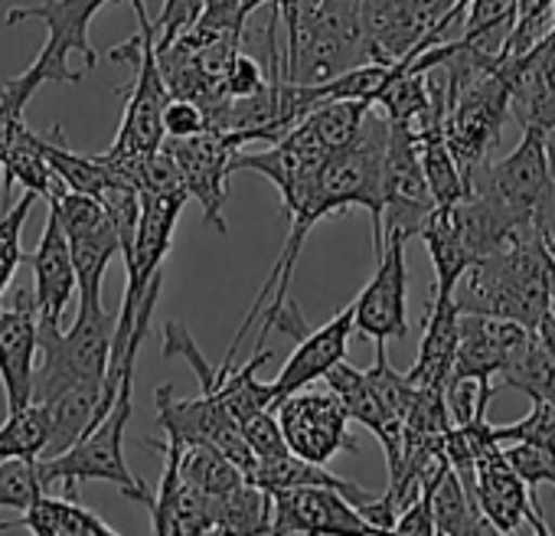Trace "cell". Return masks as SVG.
I'll use <instances>...</instances> for the list:
<instances>
[{
    "label": "cell",
    "mask_w": 555,
    "mask_h": 536,
    "mask_svg": "<svg viewBox=\"0 0 555 536\" xmlns=\"http://www.w3.org/2000/svg\"><path fill=\"white\" fill-rule=\"evenodd\" d=\"M552 272V255L535 229H526L467 268L454 285V305L464 315L509 318L535 331V324L548 315Z\"/></svg>",
    "instance_id": "cell-1"
},
{
    "label": "cell",
    "mask_w": 555,
    "mask_h": 536,
    "mask_svg": "<svg viewBox=\"0 0 555 536\" xmlns=\"http://www.w3.org/2000/svg\"><path fill=\"white\" fill-rule=\"evenodd\" d=\"M115 334V315L102 302H79V315L69 331L40 324V367H34L30 403H47L79 380H102L108 370Z\"/></svg>",
    "instance_id": "cell-2"
},
{
    "label": "cell",
    "mask_w": 555,
    "mask_h": 536,
    "mask_svg": "<svg viewBox=\"0 0 555 536\" xmlns=\"http://www.w3.org/2000/svg\"><path fill=\"white\" fill-rule=\"evenodd\" d=\"M108 4H121V0H37V4H21L4 14L8 27L40 21L47 27V43L40 56L24 69L40 89L43 86H79L82 73L69 66V56H82L86 69H95L99 53L89 43V27L95 14Z\"/></svg>",
    "instance_id": "cell-3"
},
{
    "label": "cell",
    "mask_w": 555,
    "mask_h": 536,
    "mask_svg": "<svg viewBox=\"0 0 555 536\" xmlns=\"http://www.w3.org/2000/svg\"><path fill=\"white\" fill-rule=\"evenodd\" d=\"M548 174V151L542 128H522V141L503 161H487L467 177V193L493 203L509 219H529L535 203L552 187Z\"/></svg>",
    "instance_id": "cell-4"
},
{
    "label": "cell",
    "mask_w": 555,
    "mask_h": 536,
    "mask_svg": "<svg viewBox=\"0 0 555 536\" xmlns=\"http://www.w3.org/2000/svg\"><path fill=\"white\" fill-rule=\"evenodd\" d=\"M50 209L56 213V219L69 239V252H73V265H76V289L82 292L79 302H102L108 261L121 252L115 222L108 219L102 200L92 193L66 190L63 196H56L50 203Z\"/></svg>",
    "instance_id": "cell-5"
},
{
    "label": "cell",
    "mask_w": 555,
    "mask_h": 536,
    "mask_svg": "<svg viewBox=\"0 0 555 536\" xmlns=\"http://www.w3.org/2000/svg\"><path fill=\"white\" fill-rule=\"evenodd\" d=\"M435 196L428 190L422 161H418V141L415 128L405 122H389V141L383 157V235H418L425 219L435 209Z\"/></svg>",
    "instance_id": "cell-6"
},
{
    "label": "cell",
    "mask_w": 555,
    "mask_h": 536,
    "mask_svg": "<svg viewBox=\"0 0 555 536\" xmlns=\"http://www.w3.org/2000/svg\"><path fill=\"white\" fill-rule=\"evenodd\" d=\"M274 419L282 425L288 451L308 458L314 464H327L340 451H357V438L350 435V416L334 393L298 390L274 403Z\"/></svg>",
    "instance_id": "cell-7"
},
{
    "label": "cell",
    "mask_w": 555,
    "mask_h": 536,
    "mask_svg": "<svg viewBox=\"0 0 555 536\" xmlns=\"http://www.w3.org/2000/svg\"><path fill=\"white\" fill-rule=\"evenodd\" d=\"M242 138L235 131H203L193 138H164V148L173 154L183 187L186 193L203 206V219L206 226H212L216 232H229L222 206H225V193H229V177L235 174L232 161L235 151H242Z\"/></svg>",
    "instance_id": "cell-8"
},
{
    "label": "cell",
    "mask_w": 555,
    "mask_h": 536,
    "mask_svg": "<svg viewBox=\"0 0 555 536\" xmlns=\"http://www.w3.org/2000/svg\"><path fill=\"white\" fill-rule=\"evenodd\" d=\"M274 324H282L285 334L298 337V350L292 354L285 370L274 377V393H278V399H285L288 393H298V390L324 380V373L331 367L347 360V344L353 337V302L347 308H340L327 324L308 328L298 302L288 295V302L282 311H278Z\"/></svg>",
    "instance_id": "cell-9"
},
{
    "label": "cell",
    "mask_w": 555,
    "mask_h": 536,
    "mask_svg": "<svg viewBox=\"0 0 555 536\" xmlns=\"http://www.w3.org/2000/svg\"><path fill=\"white\" fill-rule=\"evenodd\" d=\"M405 235H383L376 255V272L366 289L353 298V331L373 341H402L409 334V265H405Z\"/></svg>",
    "instance_id": "cell-10"
},
{
    "label": "cell",
    "mask_w": 555,
    "mask_h": 536,
    "mask_svg": "<svg viewBox=\"0 0 555 536\" xmlns=\"http://www.w3.org/2000/svg\"><path fill=\"white\" fill-rule=\"evenodd\" d=\"M154 406H157V422H160L164 435L180 438L183 445L219 448L245 474L255 464V455L248 451V445L238 432V422L229 416V409L212 393H199L196 399H177L173 386H157Z\"/></svg>",
    "instance_id": "cell-11"
},
{
    "label": "cell",
    "mask_w": 555,
    "mask_h": 536,
    "mask_svg": "<svg viewBox=\"0 0 555 536\" xmlns=\"http://www.w3.org/2000/svg\"><path fill=\"white\" fill-rule=\"evenodd\" d=\"M474 500L483 520L493 533H516L522 526L535 529L539 536H548V523L539 513V503L526 481L516 474V468L506 461L503 445L490 448L474 464Z\"/></svg>",
    "instance_id": "cell-12"
},
{
    "label": "cell",
    "mask_w": 555,
    "mask_h": 536,
    "mask_svg": "<svg viewBox=\"0 0 555 536\" xmlns=\"http://www.w3.org/2000/svg\"><path fill=\"white\" fill-rule=\"evenodd\" d=\"M532 331L509 318L490 315H457V350L451 377L490 380L503 377L529 350Z\"/></svg>",
    "instance_id": "cell-13"
},
{
    "label": "cell",
    "mask_w": 555,
    "mask_h": 536,
    "mask_svg": "<svg viewBox=\"0 0 555 536\" xmlns=\"http://www.w3.org/2000/svg\"><path fill=\"white\" fill-rule=\"evenodd\" d=\"M271 533H376L334 487L305 484L271 494Z\"/></svg>",
    "instance_id": "cell-14"
},
{
    "label": "cell",
    "mask_w": 555,
    "mask_h": 536,
    "mask_svg": "<svg viewBox=\"0 0 555 536\" xmlns=\"http://www.w3.org/2000/svg\"><path fill=\"white\" fill-rule=\"evenodd\" d=\"M40 347V318L34 292L21 289L11 308H0V386L8 412H17L34 396V367Z\"/></svg>",
    "instance_id": "cell-15"
},
{
    "label": "cell",
    "mask_w": 555,
    "mask_h": 536,
    "mask_svg": "<svg viewBox=\"0 0 555 536\" xmlns=\"http://www.w3.org/2000/svg\"><path fill=\"white\" fill-rule=\"evenodd\" d=\"M500 76L509 89V118L555 131V30L519 60L500 63Z\"/></svg>",
    "instance_id": "cell-16"
},
{
    "label": "cell",
    "mask_w": 555,
    "mask_h": 536,
    "mask_svg": "<svg viewBox=\"0 0 555 536\" xmlns=\"http://www.w3.org/2000/svg\"><path fill=\"white\" fill-rule=\"evenodd\" d=\"M27 261L34 268V305L40 324L63 328V315L76 295V265H73L69 239L53 209L47 216L40 245L34 255H27Z\"/></svg>",
    "instance_id": "cell-17"
},
{
    "label": "cell",
    "mask_w": 555,
    "mask_h": 536,
    "mask_svg": "<svg viewBox=\"0 0 555 536\" xmlns=\"http://www.w3.org/2000/svg\"><path fill=\"white\" fill-rule=\"evenodd\" d=\"M418 235H422V242H425V248L431 255V265H435L431 295L451 298L454 285L461 282V276L477 261L474 245H470V239L464 232V222L457 216V206L454 203L435 206Z\"/></svg>",
    "instance_id": "cell-18"
},
{
    "label": "cell",
    "mask_w": 555,
    "mask_h": 536,
    "mask_svg": "<svg viewBox=\"0 0 555 536\" xmlns=\"http://www.w3.org/2000/svg\"><path fill=\"white\" fill-rule=\"evenodd\" d=\"M17 183L24 190H34L47 203L66 193V183L53 174V167L43 157L40 135H34L24 118L11 128L4 151H0V190H4V203H11Z\"/></svg>",
    "instance_id": "cell-19"
},
{
    "label": "cell",
    "mask_w": 555,
    "mask_h": 536,
    "mask_svg": "<svg viewBox=\"0 0 555 536\" xmlns=\"http://www.w3.org/2000/svg\"><path fill=\"white\" fill-rule=\"evenodd\" d=\"M457 315L461 311L454 305V295L451 298L431 295L418 360L405 373L415 390H444L451 367H454V350H457Z\"/></svg>",
    "instance_id": "cell-20"
},
{
    "label": "cell",
    "mask_w": 555,
    "mask_h": 536,
    "mask_svg": "<svg viewBox=\"0 0 555 536\" xmlns=\"http://www.w3.org/2000/svg\"><path fill=\"white\" fill-rule=\"evenodd\" d=\"M30 529L34 536H118L99 513L76 503V497H50L47 490L37 494L17 520L0 523V533L8 529Z\"/></svg>",
    "instance_id": "cell-21"
},
{
    "label": "cell",
    "mask_w": 555,
    "mask_h": 536,
    "mask_svg": "<svg viewBox=\"0 0 555 536\" xmlns=\"http://www.w3.org/2000/svg\"><path fill=\"white\" fill-rule=\"evenodd\" d=\"M47 406L50 438L40 458H56L66 448H73L89 429L99 425V406H102V380H79L56 393Z\"/></svg>",
    "instance_id": "cell-22"
},
{
    "label": "cell",
    "mask_w": 555,
    "mask_h": 536,
    "mask_svg": "<svg viewBox=\"0 0 555 536\" xmlns=\"http://www.w3.org/2000/svg\"><path fill=\"white\" fill-rule=\"evenodd\" d=\"M274 357V350L261 347V350H251V357L242 363V367H229L225 377L219 380V386L212 390V396L229 409V416L235 422H242L245 416L251 412H261V409H274L278 403V393H274V383H261L255 373L261 363H268Z\"/></svg>",
    "instance_id": "cell-23"
},
{
    "label": "cell",
    "mask_w": 555,
    "mask_h": 536,
    "mask_svg": "<svg viewBox=\"0 0 555 536\" xmlns=\"http://www.w3.org/2000/svg\"><path fill=\"white\" fill-rule=\"evenodd\" d=\"M212 533H271V494L245 477L229 494L212 497Z\"/></svg>",
    "instance_id": "cell-24"
},
{
    "label": "cell",
    "mask_w": 555,
    "mask_h": 536,
    "mask_svg": "<svg viewBox=\"0 0 555 536\" xmlns=\"http://www.w3.org/2000/svg\"><path fill=\"white\" fill-rule=\"evenodd\" d=\"M431 516H435V533L438 536H483L493 533L477 503L467 497L461 477L448 464L441 477L431 487Z\"/></svg>",
    "instance_id": "cell-25"
},
{
    "label": "cell",
    "mask_w": 555,
    "mask_h": 536,
    "mask_svg": "<svg viewBox=\"0 0 555 536\" xmlns=\"http://www.w3.org/2000/svg\"><path fill=\"white\" fill-rule=\"evenodd\" d=\"M43 144V157L47 164L53 167V174L66 183V190H76V193H92L99 196L105 187H112V177L108 170L95 161V157H86L79 151H73L66 141H63V128H50L47 138H40Z\"/></svg>",
    "instance_id": "cell-26"
},
{
    "label": "cell",
    "mask_w": 555,
    "mask_h": 536,
    "mask_svg": "<svg viewBox=\"0 0 555 536\" xmlns=\"http://www.w3.org/2000/svg\"><path fill=\"white\" fill-rule=\"evenodd\" d=\"M180 474L193 487H199L206 497H222L235 484L245 481V471L229 455H222L219 448H209V445H183V451H180Z\"/></svg>",
    "instance_id": "cell-27"
},
{
    "label": "cell",
    "mask_w": 555,
    "mask_h": 536,
    "mask_svg": "<svg viewBox=\"0 0 555 536\" xmlns=\"http://www.w3.org/2000/svg\"><path fill=\"white\" fill-rule=\"evenodd\" d=\"M50 438L47 406L27 403L17 412H8V422L0 425V458H40Z\"/></svg>",
    "instance_id": "cell-28"
},
{
    "label": "cell",
    "mask_w": 555,
    "mask_h": 536,
    "mask_svg": "<svg viewBox=\"0 0 555 536\" xmlns=\"http://www.w3.org/2000/svg\"><path fill=\"white\" fill-rule=\"evenodd\" d=\"M500 390H519V393H526L529 399H548V403H555V357H548V354L539 347L535 334H532L529 350L519 357V363H513V367L503 373L496 393H500Z\"/></svg>",
    "instance_id": "cell-29"
},
{
    "label": "cell",
    "mask_w": 555,
    "mask_h": 536,
    "mask_svg": "<svg viewBox=\"0 0 555 536\" xmlns=\"http://www.w3.org/2000/svg\"><path fill=\"white\" fill-rule=\"evenodd\" d=\"M40 196L34 190H27L17 203H8V213L0 216V295L8 292V285L14 282V272L17 265L27 261V252L21 245V235H24V222L34 209Z\"/></svg>",
    "instance_id": "cell-30"
},
{
    "label": "cell",
    "mask_w": 555,
    "mask_h": 536,
    "mask_svg": "<svg viewBox=\"0 0 555 536\" xmlns=\"http://www.w3.org/2000/svg\"><path fill=\"white\" fill-rule=\"evenodd\" d=\"M366 380H370L373 393L379 396V403H383L392 416H399V419L405 422V412H409V406H412V399H415V386L409 383L405 373H399V370L389 363L386 341H376V363L366 370Z\"/></svg>",
    "instance_id": "cell-31"
},
{
    "label": "cell",
    "mask_w": 555,
    "mask_h": 536,
    "mask_svg": "<svg viewBox=\"0 0 555 536\" xmlns=\"http://www.w3.org/2000/svg\"><path fill=\"white\" fill-rule=\"evenodd\" d=\"M47 487L37 458H0V507L24 510Z\"/></svg>",
    "instance_id": "cell-32"
},
{
    "label": "cell",
    "mask_w": 555,
    "mask_h": 536,
    "mask_svg": "<svg viewBox=\"0 0 555 536\" xmlns=\"http://www.w3.org/2000/svg\"><path fill=\"white\" fill-rule=\"evenodd\" d=\"M493 438L500 445L506 442H526L535 448H545L555 455V403L548 399H532V409L513 422V425H493Z\"/></svg>",
    "instance_id": "cell-33"
},
{
    "label": "cell",
    "mask_w": 555,
    "mask_h": 536,
    "mask_svg": "<svg viewBox=\"0 0 555 536\" xmlns=\"http://www.w3.org/2000/svg\"><path fill=\"white\" fill-rule=\"evenodd\" d=\"M238 432H242L248 451L255 455V461H271V458L288 455V445H285L282 425H278V419H274V409H261V412L245 416L238 422Z\"/></svg>",
    "instance_id": "cell-34"
},
{
    "label": "cell",
    "mask_w": 555,
    "mask_h": 536,
    "mask_svg": "<svg viewBox=\"0 0 555 536\" xmlns=\"http://www.w3.org/2000/svg\"><path fill=\"white\" fill-rule=\"evenodd\" d=\"M503 455L506 461L516 468V474L526 481V487L539 490V484H552L555 487V455L545 451V448H535V445H526V442H506L503 445Z\"/></svg>",
    "instance_id": "cell-35"
},
{
    "label": "cell",
    "mask_w": 555,
    "mask_h": 536,
    "mask_svg": "<svg viewBox=\"0 0 555 536\" xmlns=\"http://www.w3.org/2000/svg\"><path fill=\"white\" fill-rule=\"evenodd\" d=\"M37 89L40 86L27 73L8 79L4 89H0V151H4V141L11 135V128L24 118V112H27L30 99L37 95Z\"/></svg>",
    "instance_id": "cell-36"
},
{
    "label": "cell",
    "mask_w": 555,
    "mask_h": 536,
    "mask_svg": "<svg viewBox=\"0 0 555 536\" xmlns=\"http://www.w3.org/2000/svg\"><path fill=\"white\" fill-rule=\"evenodd\" d=\"M199 14H203V0H164V11L154 21V30H157L154 47L164 50L167 43H173L180 34H186L196 24Z\"/></svg>",
    "instance_id": "cell-37"
},
{
    "label": "cell",
    "mask_w": 555,
    "mask_h": 536,
    "mask_svg": "<svg viewBox=\"0 0 555 536\" xmlns=\"http://www.w3.org/2000/svg\"><path fill=\"white\" fill-rule=\"evenodd\" d=\"M222 82H225V95H229V99H245V95H255L258 89H264L268 69L261 66V60L245 56V53L235 50V56H232L229 66H225Z\"/></svg>",
    "instance_id": "cell-38"
},
{
    "label": "cell",
    "mask_w": 555,
    "mask_h": 536,
    "mask_svg": "<svg viewBox=\"0 0 555 536\" xmlns=\"http://www.w3.org/2000/svg\"><path fill=\"white\" fill-rule=\"evenodd\" d=\"M203 131H209L206 112L186 99L170 95V102L164 105V138H193Z\"/></svg>",
    "instance_id": "cell-39"
},
{
    "label": "cell",
    "mask_w": 555,
    "mask_h": 536,
    "mask_svg": "<svg viewBox=\"0 0 555 536\" xmlns=\"http://www.w3.org/2000/svg\"><path fill=\"white\" fill-rule=\"evenodd\" d=\"M431 487L425 484V490L396 516L392 533H405V536H435V516H431Z\"/></svg>",
    "instance_id": "cell-40"
},
{
    "label": "cell",
    "mask_w": 555,
    "mask_h": 536,
    "mask_svg": "<svg viewBox=\"0 0 555 536\" xmlns=\"http://www.w3.org/2000/svg\"><path fill=\"white\" fill-rule=\"evenodd\" d=\"M532 334H535L539 347H542L548 357H555V315H552V311L535 324V331H532Z\"/></svg>",
    "instance_id": "cell-41"
},
{
    "label": "cell",
    "mask_w": 555,
    "mask_h": 536,
    "mask_svg": "<svg viewBox=\"0 0 555 536\" xmlns=\"http://www.w3.org/2000/svg\"><path fill=\"white\" fill-rule=\"evenodd\" d=\"M526 8H555V0H519V11Z\"/></svg>",
    "instance_id": "cell-42"
},
{
    "label": "cell",
    "mask_w": 555,
    "mask_h": 536,
    "mask_svg": "<svg viewBox=\"0 0 555 536\" xmlns=\"http://www.w3.org/2000/svg\"><path fill=\"white\" fill-rule=\"evenodd\" d=\"M548 311L555 315V272H552V289H548Z\"/></svg>",
    "instance_id": "cell-43"
},
{
    "label": "cell",
    "mask_w": 555,
    "mask_h": 536,
    "mask_svg": "<svg viewBox=\"0 0 555 536\" xmlns=\"http://www.w3.org/2000/svg\"><path fill=\"white\" fill-rule=\"evenodd\" d=\"M360 4H363V0H360Z\"/></svg>",
    "instance_id": "cell-44"
}]
</instances>
